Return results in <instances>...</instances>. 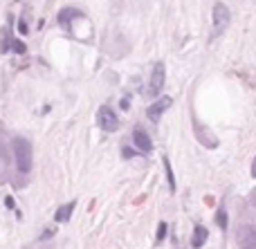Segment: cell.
<instances>
[{
  "label": "cell",
  "mask_w": 256,
  "mask_h": 249,
  "mask_svg": "<svg viewBox=\"0 0 256 249\" xmlns=\"http://www.w3.org/2000/svg\"><path fill=\"white\" fill-rule=\"evenodd\" d=\"M4 205H7V209H14V207H16L14 205V198H4Z\"/></svg>",
  "instance_id": "cell-15"
},
{
  "label": "cell",
  "mask_w": 256,
  "mask_h": 249,
  "mask_svg": "<svg viewBox=\"0 0 256 249\" xmlns=\"http://www.w3.org/2000/svg\"><path fill=\"white\" fill-rule=\"evenodd\" d=\"M12 47H14V52H18V54H22V52H25V45H22L20 40H14V43H12Z\"/></svg>",
  "instance_id": "cell-14"
},
{
  "label": "cell",
  "mask_w": 256,
  "mask_h": 249,
  "mask_svg": "<svg viewBox=\"0 0 256 249\" xmlns=\"http://www.w3.org/2000/svg\"><path fill=\"white\" fill-rule=\"evenodd\" d=\"M97 121H99V128H104L106 133H115L120 128V119H117V112L108 106H102L97 112Z\"/></svg>",
  "instance_id": "cell-4"
},
{
  "label": "cell",
  "mask_w": 256,
  "mask_h": 249,
  "mask_svg": "<svg viewBox=\"0 0 256 249\" xmlns=\"http://www.w3.org/2000/svg\"><path fill=\"white\" fill-rule=\"evenodd\" d=\"M132 146L137 148V151H142L146 155V153H150L153 151V142H150V137H148V133L146 130H142V128H135L132 130Z\"/></svg>",
  "instance_id": "cell-6"
},
{
  "label": "cell",
  "mask_w": 256,
  "mask_h": 249,
  "mask_svg": "<svg viewBox=\"0 0 256 249\" xmlns=\"http://www.w3.org/2000/svg\"><path fill=\"white\" fill-rule=\"evenodd\" d=\"M122 155H124V157H132V155H135V151H130V148L124 146V153H122Z\"/></svg>",
  "instance_id": "cell-16"
},
{
  "label": "cell",
  "mask_w": 256,
  "mask_h": 249,
  "mask_svg": "<svg viewBox=\"0 0 256 249\" xmlns=\"http://www.w3.org/2000/svg\"><path fill=\"white\" fill-rule=\"evenodd\" d=\"M12 146H14V157H16L18 171L20 173H30L32 162H34V157H32V144L25 137H14Z\"/></svg>",
  "instance_id": "cell-1"
},
{
  "label": "cell",
  "mask_w": 256,
  "mask_h": 249,
  "mask_svg": "<svg viewBox=\"0 0 256 249\" xmlns=\"http://www.w3.org/2000/svg\"><path fill=\"white\" fill-rule=\"evenodd\" d=\"M216 223H218V227H220L222 232L227 229V211L225 209H218L216 211Z\"/></svg>",
  "instance_id": "cell-12"
},
{
  "label": "cell",
  "mask_w": 256,
  "mask_h": 249,
  "mask_svg": "<svg viewBox=\"0 0 256 249\" xmlns=\"http://www.w3.org/2000/svg\"><path fill=\"white\" fill-rule=\"evenodd\" d=\"M164 81H166V67H164V63H155L153 70H150V76H148V88H146V92H148L150 97H158L164 88Z\"/></svg>",
  "instance_id": "cell-3"
},
{
  "label": "cell",
  "mask_w": 256,
  "mask_h": 249,
  "mask_svg": "<svg viewBox=\"0 0 256 249\" xmlns=\"http://www.w3.org/2000/svg\"><path fill=\"white\" fill-rule=\"evenodd\" d=\"M164 238H166V223H160L158 225V236H155V241L162 243Z\"/></svg>",
  "instance_id": "cell-13"
},
{
  "label": "cell",
  "mask_w": 256,
  "mask_h": 249,
  "mask_svg": "<svg viewBox=\"0 0 256 249\" xmlns=\"http://www.w3.org/2000/svg\"><path fill=\"white\" fill-rule=\"evenodd\" d=\"M232 20V13H230V7L225 2H216L214 4V29H212V38H218L222 31L227 29Z\"/></svg>",
  "instance_id": "cell-2"
},
{
  "label": "cell",
  "mask_w": 256,
  "mask_h": 249,
  "mask_svg": "<svg viewBox=\"0 0 256 249\" xmlns=\"http://www.w3.org/2000/svg\"><path fill=\"white\" fill-rule=\"evenodd\" d=\"M171 103H173V99L171 97H162V99H158L155 103H150L148 108H146V117H148L153 124H158L160 119H162V115L171 108Z\"/></svg>",
  "instance_id": "cell-5"
},
{
  "label": "cell",
  "mask_w": 256,
  "mask_h": 249,
  "mask_svg": "<svg viewBox=\"0 0 256 249\" xmlns=\"http://www.w3.org/2000/svg\"><path fill=\"white\" fill-rule=\"evenodd\" d=\"M240 245H243V249H256V234L252 232V229H240Z\"/></svg>",
  "instance_id": "cell-10"
},
{
  "label": "cell",
  "mask_w": 256,
  "mask_h": 249,
  "mask_svg": "<svg viewBox=\"0 0 256 249\" xmlns=\"http://www.w3.org/2000/svg\"><path fill=\"white\" fill-rule=\"evenodd\" d=\"M84 20V13L79 11V9H72V7H66L61 13H58V25L63 27V29H68L70 31V25H72V20Z\"/></svg>",
  "instance_id": "cell-7"
},
{
  "label": "cell",
  "mask_w": 256,
  "mask_h": 249,
  "mask_svg": "<svg viewBox=\"0 0 256 249\" xmlns=\"http://www.w3.org/2000/svg\"><path fill=\"white\" fill-rule=\"evenodd\" d=\"M207 238H209L207 227H202V225H196V227H194V238H191V247L200 249L204 243H207Z\"/></svg>",
  "instance_id": "cell-8"
},
{
  "label": "cell",
  "mask_w": 256,
  "mask_h": 249,
  "mask_svg": "<svg viewBox=\"0 0 256 249\" xmlns=\"http://www.w3.org/2000/svg\"><path fill=\"white\" fill-rule=\"evenodd\" d=\"M164 171H166V180H168V191L176 193V175H173L171 171V164H168V160L164 157Z\"/></svg>",
  "instance_id": "cell-11"
},
{
  "label": "cell",
  "mask_w": 256,
  "mask_h": 249,
  "mask_svg": "<svg viewBox=\"0 0 256 249\" xmlns=\"http://www.w3.org/2000/svg\"><path fill=\"white\" fill-rule=\"evenodd\" d=\"M18 29H20V34H27V25H25V22H20V25H18Z\"/></svg>",
  "instance_id": "cell-17"
},
{
  "label": "cell",
  "mask_w": 256,
  "mask_h": 249,
  "mask_svg": "<svg viewBox=\"0 0 256 249\" xmlns=\"http://www.w3.org/2000/svg\"><path fill=\"white\" fill-rule=\"evenodd\" d=\"M252 178H256V157H254V162H252Z\"/></svg>",
  "instance_id": "cell-18"
},
{
  "label": "cell",
  "mask_w": 256,
  "mask_h": 249,
  "mask_svg": "<svg viewBox=\"0 0 256 249\" xmlns=\"http://www.w3.org/2000/svg\"><path fill=\"white\" fill-rule=\"evenodd\" d=\"M74 207H76L74 200L68 202V205H63V207H58V211H56V216H54V220H56V223H68V220L72 218V211H74Z\"/></svg>",
  "instance_id": "cell-9"
}]
</instances>
